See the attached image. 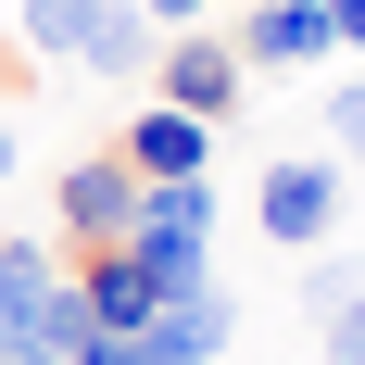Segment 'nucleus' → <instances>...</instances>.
Masks as SVG:
<instances>
[{
  "label": "nucleus",
  "instance_id": "obj_1",
  "mask_svg": "<svg viewBox=\"0 0 365 365\" xmlns=\"http://www.w3.org/2000/svg\"><path fill=\"white\" fill-rule=\"evenodd\" d=\"M126 252L164 302L202 290L215 277V177H139V227H126Z\"/></svg>",
  "mask_w": 365,
  "mask_h": 365
},
{
  "label": "nucleus",
  "instance_id": "obj_2",
  "mask_svg": "<svg viewBox=\"0 0 365 365\" xmlns=\"http://www.w3.org/2000/svg\"><path fill=\"white\" fill-rule=\"evenodd\" d=\"M51 215H63V240H76V252L126 240V227H139V164H126V151H76V164H63V189H51Z\"/></svg>",
  "mask_w": 365,
  "mask_h": 365
},
{
  "label": "nucleus",
  "instance_id": "obj_3",
  "mask_svg": "<svg viewBox=\"0 0 365 365\" xmlns=\"http://www.w3.org/2000/svg\"><path fill=\"white\" fill-rule=\"evenodd\" d=\"M252 215H264V240H277V252H328V227H340V164H315V151L264 164Z\"/></svg>",
  "mask_w": 365,
  "mask_h": 365
},
{
  "label": "nucleus",
  "instance_id": "obj_4",
  "mask_svg": "<svg viewBox=\"0 0 365 365\" xmlns=\"http://www.w3.org/2000/svg\"><path fill=\"white\" fill-rule=\"evenodd\" d=\"M240 38H164V51H151V101H177V113H202V126H227V113H240Z\"/></svg>",
  "mask_w": 365,
  "mask_h": 365
},
{
  "label": "nucleus",
  "instance_id": "obj_5",
  "mask_svg": "<svg viewBox=\"0 0 365 365\" xmlns=\"http://www.w3.org/2000/svg\"><path fill=\"white\" fill-rule=\"evenodd\" d=\"M227 328H240V302H227L215 277H202V290L151 302V328L126 340V353H139V365H215V353H227Z\"/></svg>",
  "mask_w": 365,
  "mask_h": 365
},
{
  "label": "nucleus",
  "instance_id": "obj_6",
  "mask_svg": "<svg viewBox=\"0 0 365 365\" xmlns=\"http://www.w3.org/2000/svg\"><path fill=\"white\" fill-rule=\"evenodd\" d=\"M328 51H340L328 0H252V13H240V63H264V76H290V63H328Z\"/></svg>",
  "mask_w": 365,
  "mask_h": 365
},
{
  "label": "nucleus",
  "instance_id": "obj_7",
  "mask_svg": "<svg viewBox=\"0 0 365 365\" xmlns=\"http://www.w3.org/2000/svg\"><path fill=\"white\" fill-rule=\"evenodd\" d=\"M76 302H88V328H101V340H139L164 290L139 277V252H126V240H101V252H76Z\"/></svg>",
  "mask_w": 365,
  "mask_h": 365
},
{
  "label": "nucleus",
  "instance_id": "obj_8",
  "mask_svg": "<svg viewBox=\"0 0 365 365\" xmlns=\"http://www.w3.org/2000/svg\"><path fill=\"white\" fill-rule=\"evenodd\" d=\"M113 151H126L139 177H215V126H202V113H177V101H151Z\"/></svg>",
  "mask_w": 365,
  "mask_h": 365
},
{
  "label": "nucleus",
  "instance_id": "obj_9",
  "mask_svg": "<svg viewBox=\"0 0 365 365\" xmlns=\"http://www.w3.org/2000/svg\"><path fill=\"white\" fill-rule=\"evenodd\" d=\"M63 290L51 240H0V353H38V302Z\"/></svg>",
  "mask_w": 365,
  "mask_h": 365
},
{
  "label": "nucleus",
  "instance_id": "obj_10",
  "mask_svg": "<svg viewBox=\"0 0 365 365\" xmlns=\"http://www.w3.org/2000/svg\"><path fill=\"white\" fill-rule=\"evenodd\" d=\"M151 51H164V26H151L139 0H101L88 38H76V63H88V76H151Z\"/></svg>",
  "mask_w": 365,
  "mask_h": 365
},
{
  "label": "nucleus",
  "instance_id": "obj_11",
  "mask_svg": "<svg viewBox=\"0 0 365 365\" xmlns=\"http://www.w3.org/2000/svg\"><path fill=\"white\" fill-rule=\"evenodd\" d=\"M88 340L101 328H88V302H76V277H63V290L38 302V353H88Z\"/></svg>",
  "mask_w": 365,
  "mask_h": 365
},
{
  "label": "nucleus",
  "instance_id": "obj_12",
  "mask_svg": "<svg viewBox=\"0 0 365 365\" xmlns=\"http://www.w3.org/2000/svg\"><path fill=\"white\" fill-rule=\"evenodd\" d=\"M365 290V252H315L302 264V315H328V302H353Z\"/></svg>",
  "mask_w": 365,
  "mask_h": 365
},
{
  "label": "nucleus",
  "instance_id": "obj_13",
  "mask_svg": "<svg viewBox=\"0 0 365 365\" xmlns=\"http://www.w3.org/2000/svg\"><path fill=\"white\" fill-rule=\"evenodd\" d=\"M315 328H328V340H315V365H365V290H353V302H328Z\"/></svg>",
  "mask_w": 365,
  "mask_h": 365
},
{
  "label": "nucleus",
  "instance_id": "obj_14",
  "mask_svg": "<svg viewBox=\"0 0 365 365\" xmlns=\"http://www.w3.org/2000/svg\"><path fill=\"white\" fill-rule=\"evenodd\" d=\"M328 139H340V164L365 177V76H353V88H328Z\"/></svg>",
  "mask_w": 365,
  "mask_h": 365
},
{
  "label": "nucleus",
  "instance_id": "obj_15",
  "mask_svg": "<svg viewBox=\"0 0 365 365\" xmlns=\"http://www.w3.org/2000/svg\"><path fill=\"white\" fill-rule=\"evenodd\" d=\"M328 26H340V51H365V0H328Z\"/></svg>",
  "mask_w": 365,
  "mask_h": 365
},
{
  "label": "nucleus",
  "instance_id": "obj_16",
  "mask_svg": "<svg viewBox=\"0 0 365 365\" xmlns=\"http://www.w3.org/2000/svg\"><path fill=\"white\" fill-rule=\"evenodd\" d=\"M63 365H139V353H126V340H88V353H63Z\"/></svg>",
  "mask_w": 365,
  "mask_h": 365
},
{
  "label": "nucleus",
  "instance_id": "obj_17",
  "mask_svg": "<svg viewBox=\"0 0 365 365\" xmlns=\"http://www.w3.org/2000/svg\"><path fill=\"white\" fill-rule=\"evenodd\" d=\"M139 13H151V26H189V13H202V0H139Z\"/></svg>",
  "mask_w": 365,
  "mask_h": 365
},
{
  "label": "nucleus",
  "instance_id": "obj_18",
  "mask_svg": "<svg viewBox=\"0 0 365 365\" xmlns=\"http://www.w3.org/2000/svg\"><path fill=\"white\" fill-rule=\"evenodd\" d=\"M0 365H63V353H0Z\"/></svg>",
  "mask_w": 365,
  "mask_h": 365
},
{
  "label": "nucleus",
  "instance_id": "obj_19",
  "mask_svg": "<svg viewBox=\"0 0 365 365\" xmlns=\"http://www.w3.org/2000/svg\"><path fill=\"white\" fill-rule=\"evenodd\" d=\"M0 177H13V126H0Z\"/></svg>",
  "mask_w": 365,
  "mask_h": 365
},
{
  "label": "nucleus",
  "instance_id": "obj_20",
  "mask_svg": "<svg viewBox=\"0 0 365 365\" xmlns=\"http://www.w3.org/2000/svg\"><path fill=\"white\" fill-rule=\"evenodd\" d=\"M76 13H101V0H76Z\"/></svg>",
  "mask_w": 365,
  "mask_h": 365
}]
</instances>
